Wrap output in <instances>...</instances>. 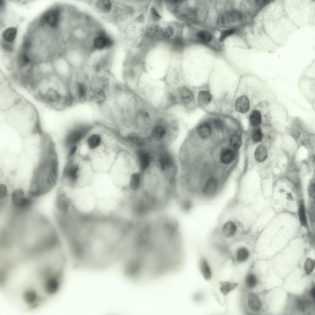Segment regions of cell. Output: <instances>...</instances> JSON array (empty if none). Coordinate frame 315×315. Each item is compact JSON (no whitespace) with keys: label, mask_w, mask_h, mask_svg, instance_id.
<instances>
[{"label":"cell","mask_w":315,"mask_h":315,"mask_svg":"<svg viewBox=\"0 0 315 315\" xmlns=\"http://www.w3.org/2000/svg\"><path fill=\"white\" fill-rule=\"evenodd\" d=\"M30 89L39 102L47 106L64 109L73 103L69 83L54 74L41 78Z\"/></svg>","instance_id":"obj_1"},{"label":"cell","mask_w":315,"mask_h":315,"mask_svg":"<svg viewBox=\"0 0 315 315\" xmlns=\"http://www.w3.org/2000/svg\"><path fill=\"white\" fill-rule=\"evenodd\" d=\"M36 170L29 194L36 197L44 195L55 186L58 174V162L54 151L47 150Z\"/></svg>","instance_id":"obj_2"},{"label":"cell","mask_w":315,"mask_h":315,"mask_svg":"<svg viewBox=\"0 0 315 315\" xmlns=\"http://www.w3.org/2000/svg\"><path fill=\"white\" fill-rule=\"evenodd\" d=\"M2 112V118L9 124L16 127H30L34 132L40 130L38 109L29 101L21 98L13 106Z\"/></svg>","instance_id":"obj_3"},{"label":"cell","mask_w":315,"mask_h":315,"mask_svg":"<svg viewBox=\"0 0 315 315\" xmlns=\"http://www.w3.org/2000/svg\"><path fill=\"white\" fill-rule=\"evenodd\" d=\"M10 80L7 76L3 74L0 76V108L2 111L10 108L21 98Z\"/></svg>","instance_id":"obj_4"},{"label":"cell","mask_w":315,"mask_h":315,"mask_svg":"<svg viewBox=\"0 0 315 315\" xmlns=\"http://www.w3.org/2000/svg\"><path fill=\"white\" fill-rule=\"evenodd\" d=\"M91 126L79 125L72 129L66 135L65 140V145L69 148L77 145L91 131Z\"/></svg>","instance_id":"obj_5"},{"label":"cell","mask_w":315,"mask_h":315,"mask_svg":"<svg viewBox=\"0 0 315 315\" xmlns=\"http://www.w3.org/2000/svg\"><path fill=\"white\" fill-rule=\"evenodd\" d=\"M80 171L79 165L70 160L64 168L63 177L70 184H74L77 182L79 177Z\"/></svg>","instance_id":"obj_6"},{"label":"cell","mask_w":315,"mask_h":315,"mask_svg":"<svg viewBox=\"0 0 315 315\" xmlns=\"http://www.w3.org/2000/svg\"><path fill=\"white\" fill-rule=\"evenodd\" d=\"M11 199L13 205L16 207L22 209L29 206L32 202L29 197L25 196L23 190L21 189H17L12 193Z\"/></svg>","instance_id":"obj_7"},{"label":"cell","mask_w":315,"mask_h":315,"mask_svg":"<svg viewBox=\"0 0 315 315\" xmlns=\"http://www.w3.org/2000/svg\"><path fill=\"white\" fill-rule=\"evenodd\" d=\"M60 10L58 8L50 10L42 16V25L46 24L52 28H56L58 25L60 18Z\"/></svg>","instance_id":"obj_8"},{"label":"cell","mask_w":315,"mask_h":315,"mask_svg":"<svg viewBox=\"0 0 315 315\" xmlns=\"http://www.w3.org/2000/svg\"><path fill=\"white\" fill-rule=\"evenodd\" d=\"M243 18V14L240 11L232 10L221 15L218 19V23L221 25H226L238 22Z\"/></svg>","instance_id":"obj_9"},{"label":"cell","mask_w":315,"mask_h":315,"mask_svg":"<svg viewBox=\"0 0 315 315\" xmlns=\"http://www.w3.org/2000/svg\"><path fill=\"white\" fill-rule=\"evenodd\" d=\"M176 92L179 100L184 105L189 104L193 100L194 95L193 92L186 86H179L177 88Z\"/></svg>","instance_id":"obj_10"},{"label":"cell","mask_w":315,"mask_h":315,"mask_svg":"<svg viewBox=\"0 0 315 315\" xmlns=\"http://www.w3.org/2000/svg\"><path fill=\"white\" fill-rule=\"evenodd\" d=\"M237 230L236 224L232 220H228L223 224L221 232L225 237L229 238L234 237L236 235Z\"/></svg>","instance_id":"obj_11"},{"label":"cell","mask_w":315,"mask_h":315,"mask_svg":"<svg viewBox=\"0 0 315 315\" xmlns=\"http://www.w3.org/2000/svg\"><path fill=\"white\" fill-rule=\"evenodd\" d=\"M70 201L65 194L59 191L57 193L56 205L57 208L63 213L66 212L69 208Z\"/></svg>","instance_id":"obj_12"},{"label":"cell","mask_w":315,"mask_h":315,"mask_svg":"<svg viewBox=\"0 0 315 315\" xmlns=\"http://www.w3.org/2000/svg\"><path fill=\"white\" fill-rule=\"evenodd\" d=\"M235 106L238 112L242 114L246 113L250 109V102L248 97L244 95L239 97L236 101Z\"/></svg>","instance_id":"obj_13"},{"label":"cell","mask_w":315,"mask_h":315,"mask_svg":"<svg viewBox=\"0 0 315 315\" xmlns=\"http://www.w3.org/2000/svg\"><path fill=\"white\" fill-rule=\"evenodd\" d=\"M113 44L112 40L110 38L104 35L96 37L94 39V46L98 49H102L111 46Z\"/></svg>","instance_id":"obj_14"},{"label":"cell","mask_w":315,"mask_h":315,"mask_svg":"<svg viewBox=\"0 0 315 315\" xmlns=\"http://www.w3.org/2000/svg\"><path fill=\"white\" fill-rule=\"evenodd\" d=\"M217 186L218 184L216 180L213 178H210L205 184L203 189V193L206 196H213L217 190Z\"/></svg>","instance_id":"obj_15"},{"label":"cell","mask_w":315,"mask_h":315,"mask_svg":"<svg viewBox=\"0 0 315 315\" xmlns=\"http://www.w3.org/2000/svg\"><path fill=\"white\" fill-rule=\"evenodd\" d=\"M199 268L204 278L206 281L210 280L212 277V272L207 260L205 257L200 259Z\"/></svg>","instance_id":"obj_16"},{"label":"cell","mask_w":315,"mask_h":315,"mask_svg":"<svg viewBox=\"0 0 315 315\" xmlns=\"http://www.w3.org/2000/svg\"><path fill=\"white\" fill-rule=\"evenodd\" d=\"M102 142L101 136L97 133L91 134L86 140L88 147L91 150H94L98 148L101 145Z\"/></svg>","instance_id":"obj_17"},{"label":"cell","mask_w":315,"mask_h":315,"mask_svg":"<svg viewBox=\"0 0 315 315\" xmlns=\"http://www.w3.org/2000/svg\"><path fill=\"white\" fill-rule=\"evenodd\" d=\"M249 255V253L248 249L245 247L241 246L238 248L236 250L234 258L237 263H241L248 259Z\"/></svg>","instance_id":"obj_18"},{"label":"cell","mask_w":315,"mask_h":315,"mask_svg":"<svg viewBox=\"0 0 315 315\" xmlns=\"http://www.w3.org/2000/svg\"><path fill=\"white\" fill-rule=\"evenodd\" d=\"M248 305L249 308L254 311H259L262 306L261 301L259 297L257 295L253 293L249 295Z\"/></svg>","instance_id":"obj_19"},{"label":"cell","mask_w":315,"mask_h":315,"mask_svg":"<svg viewBox=\"0 0 315 315\" xmlns=\"http://www.w3.org/2000/svg\"><path fill=\"white\" fill-rule=\"evenodd\" d=\"M212 129L210 124L207 122L201 123L197 128V132L199 137L202 139L209 137L212 133Z\"/></svg>","instance_id":"obj_20"},{"label":"cell","mask_w":315,"mask_h":315,"mask_svg":"<svg viewBox=\"0 0 315 315\" xmlns=\"http://www.w3.org/2000/svg\"><path fill=\"white\" fill-rule=\"evenodd\" d=\"M235 154L232 150L229 148L223 150L221 154L220 159L221 161L225 164H229L234 159Z\"/></svg>","instance_id":"obj_21"},{"label":"cell","mask_w":315,"mask_h":315,"mask_svg":"<svg viewBox=\"0 0 315 315\" xmlns=\"http://www.w3.org/2000/svg\"><path fill=\"white\" fill-rule=\"evenodd\" d=\"M161 28L156 24L150 26L146 30V34L149 38L153 39H158L161 37Z\"/></svg>","instance_id":"obj_22"},{"label":"cell","mask_w":315,"mask_h":315,"mask_svg":"<svg viewBox=\"0 0 315 315\" xmlns=\"http://www.w3.org/2000/svg\"><path fill=\"white\" fill-rule=\"evenodd\" d=\"M138 157L141 169L144 171L148 167L150 161V158L147 153L143 151H140L138 153Z\"/></svg>","instance_id":"obj_23"},{"label":"cell","mask_w":315,"mask_h":315,"mask_svg":"<svg viewBox=\"0 0 315 315\" xmlns=\"http://www.w3.org/2000/svg\"><path fill=\"white\" fill-rule=\"evenodd\" d=\"M268 156L267 151L266 148L263 145L258 146L255 152V157L256 160L259 162H262L266 159Z\"/></svg>","instance_id":"obj_24"},{"label":"cell","mask_w":315,"mask_h":315,"mask_svg":"<svg viewBox=\"0 0 315 315\" xmlns=\"http://www.w3.org/2000/svg\"><path fill=\"white\" fill-rule=\"evenodd\" d=\"M262 115L260 111L255 110H253L249 116V121L250 125L254 127L259 125L262 122Z\"/></svg>","instance_id":"obj_25"},{"label":"cell","mask_w":315,"mask_h":315,"mask_svg":"<svg viewBox=\"0 0 315 315\" xmlns=\"http://www.w3.org/2000/svg\"><path fill=\"white\" fill-rule=\"evenodd\" d=\"M17 34V30L16 28L9 27L3 31L2 34L3 38L6 42L11 43L15 39Z\"/></svg>","instance_id":"obj_26"},{"label":"cell","mask_w":315,"mask_h":315,"mask_svg":"<svg viewBox=\"0 0 315 315\" xmlns=\"http://www.w3.org/2000/svg\"><path fill=\"white\" fill-rule=\"evenodd\" d=\"M212 97L210 93L207 90H201L198 93V102L201 106H205L211 101Z\"/></svg>","instance_id":"obj_27"},{"label":"cell","mask_w":315,"mask_h":315,"mask_svg":"<svg viewBox=\"0 0 315 315\" xmlns=\"http://www.w3.org/2000/svg\"><path fill=\"white\" fill-rule=\"evenodd\" d=\"M159 161L161 167L163 169L169 168L172 165V158L167 153H163L160 155Z\"/></svg>","instance_id":"obj_28"},{"label":"cell","mask_w":315,"mask_h":315,"mask_svg":"<svg viewBox=\"0 0 315 315\" xmlns=\"http://www.w3.org/2000/svg\"><path fill=\"white\" fill-rule=\"evenodd\" d=\"M166 133L165 127L161 124H157L153 129L152 135L156 140H160L163 138Z\"/></svg>","instance_id":"obj_29"},{"label":"cell","mask_w":315,"mask_h":315,"mask_svg":"<svg viewBox=\"0 0 315 315\" xmlns=\"http://www.w3.org/2000/svg\"><path fill=\"white\" fill-rule=\"evenodd\" d=\"M96 5L97 9L100 11L105 13L109 12L112 7L111 2L107 0L98 1Z\"/></svg>","instance_id":"obj_30"},{"label":"cell","mask_w":315,"mask_h":315,"mask_svg":"<svg viewBox=\"0 0 315 315\" xmlns=\"http://www.w3.org/2000/svg\"><path fill=\"white\" fill-rule=\"evenodd\" d=\"M298 215L301 225L303 226L306 227L307 225V221L305 209L303 202H301L299 205Z\"/></svg>","instance_id":"obj_31"},{"label":"cell","mask_w":315,"mask_h":315,"mask_svg":"<svg viewBox=\"0 0 315 315\" xmlns=\"http://www.w3.org/2000/svg\"><path fill=\"white\" fill-rule=\"evenodd\" d=\"M130 189L133 191L137 190L140 186V177L138 173H134L131 176L129 184Z\"/></svg>","instance_id":"obj_32"},{"label":"cell","mask_w":315,"mask_h":315,"mask_svg":"<svg viewBox=\"0 0 315 315\" xmlns=\"http://www.w3.org/2000/svg\"><path fill=\"white\" fill-rule=\"evenodd\" d=\"M197 39L200 42L204 43H208L210 42L212 39V36L208 32L205 31H200L196 34Z\"/></svg>","instance_id":"obj_33"},{"label":"cell","mask_w":315,"mask_h":315,"mask_svg":"<svg viewBox=\"0 0 315 315\" xmlns=\"http://www.w3.org/2000/svg\"><path fill=\"white\" fill-rule=\"evenodd\" d=\"M237 285L235 283L225 282L221 284L220 287L221 292L225 295H227L234 289Z\"/></svg>","instance_id":"obj_34"},{"label":"cell","mask_w":315,"mask_h":315,"mask_svg":"<svg viewBox=\"0 0 315 315\" xmlns=\"http://www.w3.org/2000/svg\"><path fill=\"white\" fill-rule=\"evenodd\" d=\"M257 279L255 275L252 273H249L246 276L245 278V284L249 289L254 288L257 283Z\"/></svg>","instance_id":"obj_35"},{"label":"cell","mask_w":315,"mask_h":315,"mask_svg":"<svg viewBox=\"0 0 315 315\" xmlns=\"http://www.w3.org/2000/svg\"><path fill=\"white\" fill-rule=\"evenodd\" d=\"M241 138L238 134H233L231 136L229 140V144L232 149H238L241 145Z\"/></svg>","instance_id":"obj_36"},{"label":"cell","mask_w":315,"mask_h":315,"mask_svg":"<svg viewBox=\"0 0 315 315\" xmlns=\"http://www.w3.org/2000/svg\"><path fill=\"white\" fill-rule=\"evenodd\" d=\"M127 139L129 141L139 146H142L144 142L143 139L135 133H130L127 136Z\"/></svg>","instance_id":"obj_37"},{"label":"cell","mask_w":315,"mask_h":315,"mask_svg":"<svg viewBox=\"0 0 315 315\" xmlns=\"http://www.w3.org/2000/svg\"><path fill=\"white\" fill-rule=\"evenodd\" d=\"M252 137L253 140L255 142H259L262 140L263 135L260 127L258 126L254 127L252 131Z\"/></svg>","instance_id":"obj_38"},{"label":"cell","mask_w":315,"mask_h":315,"mask_svg":"<svg viewBox=\"0 0 315 315\" xmlns=\"http://www.w3.org/2000/svg\"><path fill=\"white\" fill-rule=\"evenodd\" d=\"M315 261L309 258H307L305 263L304 268L306 273L309 275L313 271L315 267Z\"/></svg>","instance_id":"obj_39"},{"label":"cell","mask_w":315,"mask_h":315,"mask_svg":"<svg viewBox=\"0 0 315 315\" xmlns=\"http://www.w3.org/2000/svg\"><path fill=\"white\" fill-rule=\"evenodd\" d=\"M174 33V29L173 27L168 26L161 28V37L169 38L172 37Z\"/></svg>","instance_id":"obj_40"},{"label":"cell","mask_w":315,"mask_h":315,"mask_svg":"<svg viewBox=\"0 0 315 315\" xmlns=\"http://www.w3.org/2000/svg\"><path fill=\"white\" fill-rule=\"evenodd\" d=\"M172 42L173 46L174 49H181L184 46V42L183 39L180 37L178 36L175 38Z\"/></svg>","instance_id":"obj_41"},{"label":"cell","mask_w":315,"mask_h":315,"mask_svg":"<svg viewBox=\"0 0 315 315\" xmlns=\"http://www.w3.org/2000/svg\"><path fill=\"white\" fill-rule=\"evenodd\" d=\"M235 30L233 29L230 28L225 30L221 32L219 38L220 42L223 41L228 37L233 34Z\"/></svg>","instance_id":"obj_42"},{"label":"cell","mask_w":315,"mask_h":315,"mask_svg":"<svg viewBox=\"0 0 315 315\" xmlns=\"http://www.w3.org/2000/svg\"><path fill=\"white\" fill-rule=\"evenodd\" d=\"M309 304V302L305 300L300 299L297 303V308L300 310L302 311H305L307 308Z\"/></svg>","instance_id":"obj_43"},{"label":"cell","mask_w":315,"mask_h":315,"mask_svg":"<svg viewBox=\"0 0 315 315\" xmlns=\"http://www.w3.org/2000/svg\"><path fill=\"white\" fill-rule=\"evenodd\" d=\"M150 14L153 19L155 21H159L161 18V16L156 8L152 7L150 10Z\"/></svg>","instance_id":"obj_44"},{"label":"cell","mask_w":315,"mask_h":315,"mask_svg":"<svg viewBox=\"0 0 315 315\" xmlns=\"http://www.w3.org/2000/svg\"><path fill=\"white\" fill-rule=\"evenodd\" d=\"M77 145H74L69 148V150L67 155L68 159H70L75 155L78 150Z\"/></svg>","instance_id":"obj_45"},{"label":"cell","mask_w":315,"mask_h":315,"mask_svg":"<svg viewBox=\"0 0 315 315\" xmlns=\"http://www.w3.org/2000/svg\"><path fill=\"white\" fill-rule=\"evenodd\" d=\"M7 188L4 184L0 185V198L1 199L4 198L7 196Z\"/></svg>","instance_id":"obj_46"},{"label":"cell","mask_w":315,"mask_h":315,"mask_svg":"<svg viewBox=\"0 0 315 315\" xmlns=\"http://www.w3.org/2000/svg\"><path fill=\"white\" fill-rule=\"evenodd\" d=\"M308 194L310 197L312 198H314L315 184L314 182L310 183L308 188Z\"/></svg>","instance_id":"obj_47"},{"label":"cell","mask_w":315,"mask_h":315,"mask_svg":"<svg viewBox=\"0 0 315 315\" xmlns=\"http://www.w3.org/2000/svg\"><path fill=\"white\" fill-rule=\"evenodd\" d=\"M213 124L214 127L218 130L222 129L224 126L223 121L220 119L216 118L213 120Z\"/></svg>","instance_id":"obj_48"},{"label":"cell","mask_w":315,"mask_h":315,"mask_svg":"<svg viewBox=\"0 0 315 315\" xmlns=\"http://www.w3.org/2000/svg\"><path fill=\"white\" fill-rule=\"evenodd\" d=\"M293 135L294 137L297 138L299 137L300 135V133L297 130H295L293 131Z\"/></svg>","instance_id":"obj_49"},{"label":"cell","mask_w":315,"mask_h":315,"mask_svg":"<svg viewBox=\"0 0 315 315\" xmlns=\"http://www.w3.org/2000/svg\"><path fill=\"white\" fill-rule=\"evenodd\" d=\"M310 296L314 299H315V287H313L310 290Z\"/></svg>","instance_id":"obj_50"},{"label":"cell","mask_w":315,"mask_h":315,"mask_svg":"<svg viewBox=\"0 0 315 315\" xmlns=\"http://www.w3.org/2000/svg\"><path fill=\"white\" fill-rule=\"evenodd\" d=\"M4 6V2L3 1L1 0L0 1V9L1 10Z\"/></svg>","instance_id":"obj_51"}]
</instances>
